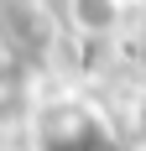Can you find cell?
<instances>
[{"mask_svg": "<svg viewBox=\"0 0 146 151\" xmlns=\"http://www.w3.org/2000/svg\"><path fill=\"white\" fill-rule=\"evenodd\" d=\"M120 16H125L120 0H73V21H78L84 31H110Z\"/></svg>", "mask_w": 146, "mask_h": 151, "instance_id": "1", "label": "cell"}]
</instances>
